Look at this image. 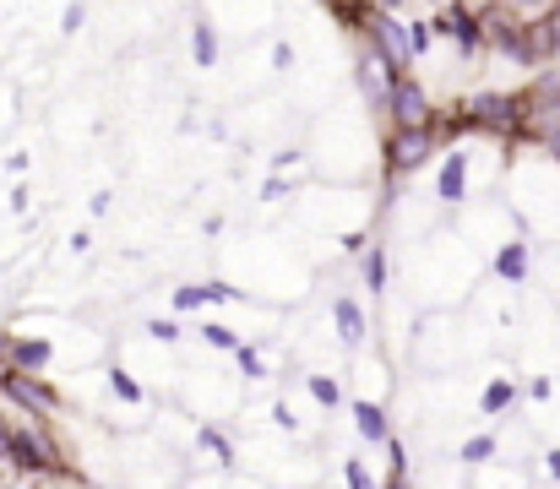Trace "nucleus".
Segmentation results:
<instances>
[{"label":"nucleus","instance_id":"obj_31","mask_svg":"<svg viewBox=\"0 0 560 489\" xmlns=\"http://www.w3.org/2000/svg\"><path fill=\"white\" fill-rule=\"evenodd\" d=\"M5 452H11V424L0 419V463H5Z\"/></svg>","mask_w":560,"mask_h":489},{"label":"nucleus","instance_id":"obj_23","mask_svg":"<svg viewBox=\"0 0 560 489\" xmlns=\"http://www.w3.org/2000/svg\"><path fill=\"white\" fill-rule=\"evenodd\" d=\"M490 452H495V441H490V435H474V441L463 446V463H485Z\"/></svg>","mask_w":560,"mask_h":489},{"label":"nucleus","instance_id":"obj_27","mask_svg":"<svg viewBox=\"0 0 560 489\" xmlns=\"http://www.w3.org/2000/svg\"><path fill=\"white\" fill-rule=\"evenodd\" d=\"M545 479H550V485H560V446H550V452H545Z\"/></svg>","mask_w":560,"mask_h":489},{"label":"nucleus","instance_id":"obj_5","mask_svg":"<svg viewBox=\"0 0 560 489\" xmlns=\"http://www.w3.org/2000/svg\"><path fill=\"white\" fill-rule=\"evenodd\" d=\"M16 375H38L49 359H55V348L44 342V337H5V353H0Z\"/></svg>","mask_w":560,"mask_h":489},{"label":"nucleus","instance_id":"obj_11","mask_svg":"<svg viewBox=\"0 0 560 489\" xmlns=\"http://www.w3.org/2000/svg\"><path fill=\"white\" fill-rule=\"evenodd\" d=\"M490 267H495V278H501V283H523V278H528V245H523V240L501 245Z\"/></svg>","mask_w":560,"mask_h":489},{"label":"nucleus","instance_id":"obj_7","mask_svg":"<svg viewBox=\"0 0 560 489\" xmlns=\"http://www.w3.org/2000/svg\"><path fill=\"white\" fill-rule=\"evenodd\" d=\"M435 27H446V33L457 38V49H463V55H479V44H485L479 16H474V11H463V5H446V11L435 16Z\"/></svg>","mask_w":560,"mask_h":489},{"label":"nucleus","instance_id":"obj_8","mask_svg":"<svg viewBox=\"0 0 560 489\" xmlns=\"http://www.w3.org/2000/svg\"><path fill=\"white\" fill-rule=\"evenodd\" d=\"M435 196H441L446 207H457V201L468 196V159H463V153H446L441 174H435Z\"/></svg>","mask_w":560,"mask_h":489},{"label":"nucleus","instance_id":"obj_30","mask_svg":"<svg viewBox=\"0 0 560 489\" xmlns=\"http://www.w3.org/2000/svg\"><path fill=\"white\" fill-rule=\"evenodd\" d=\"M272 66H278V71L294 66V49H289V44H272Z\"/></svg>","mask_w":560,"mask_h":489},{"label":"nucleus","instance_id":"obj_16","mask_svg":"<svg viewBox=\"0 0 560 489\" xmlns=\"http://www.w3.org/2000/svg\"><path fill=\"white\" fill-rule=\"evenodd\" d=\"M512 403H517V381H506V375H495V381L485 386V397H479L485 414H501V408H512Z\"/></svg>","mask_w":560,"mask_h":489},{"label":"nucleus","instance_id":"obj_33","mask_svg":"<svg viewBox=\"0 0 560 489\" xmlns=\"http://www.w3.org/2000/svg\"><path fill=\"white\" fill-rule=\"evenodd\" d=\"M392 489H408V474H392Z\"/></svg>","mask_w":560,"mask_h":489},{"label":"nucleus","instance_id":"obj_4","mask_svg":"<svg viewBox=\"0 0 560 489\" xmlns=\"http://www.w3.org/2000/svg\"><path fill=\"white\" fill-rule=\"evenodd\" d=\"M463 115H468L474 126H485V131H506V126H517V104H512L506 93H474V98L463 104Z\"/></svg>","mask_w":560,"mask_h":489},{"label":"nucleus","instance_id":"obj_9","mask_svg":"<svg viewBox=\"0 0 560 489\" xmlns=\"http://www.w3.org/2000/svg\"><path fill=\"white\" fill-rule=\"evenodd\" d=\"M218 300H240L229 283H180L175 289V311L190 316V311H201V305H218Z\"/></svg>","mask_w":560,"mask_h":489},{"label":"nucleus","instance_id":"obj_29","mask_svg":"<svg viewBox=\"0 0 560 489\" xmlns=\"http://www.w3.org/2000/svg\"><path fill=\"white\" fill-rule=\"evenodd\" d=\"M82 22H88V11H82V5H71V11H66V16H60V27H66V33H77V27H82Z\"/></svg>","mask_w":560,"mask_h":489},{"label":"nucleus","instance_id":"obj_10","mask_svg":"<svg viewBox=\"0 0 560 489\" xmlns=\"http://www.w3.org/2000/svg\"><path fill=\"white\" fill-rule=\"evenodd\" d=\"M332 326H338L343 348H360V342H365V311H360L349 294H338V300H332Z\"/></svg>","mask_w":560,"mask_h":489},{"label":"nucleus","instance_id":"obj_14","mask_svg":"<svg viewBox=\"0 0 560 489\" xmlns=\"http://www.w3.org/2000/svg\"><path fill=\"white\" fill-rule=\"evenodd\" d=\"M545 16V27L534 33V55L539 60H560V5L556 11H539Z\"/></svg>","mask_w":560,"mask_h":489},{"label":"nucleus","instance_id":"obj_25","mask_svg":"<svg viewBox=\"0 0 560 489\" xmlns=\"http://www.w3.org/2000/svg\"><path fill=\"white\" fill-rule=\"evenodd\" d=\"M528 397H534V403H550V397H556V381H550V375L528 381Z\"/></svg>","mask_w":560,"mask_h":489},{"label":"nucleus","instance_id":"obj_2","mask_svg":"<svg viewBox=\"0 0 560 489\" xmlns=\"http://www.w3.org/2000/svg\"><path fill=\"white\" fill-rule=\"evenodd\" d=\"M5 463H16L22 474H55V452H49V441H44L38 424H11V452H5Z\"/></svg>","mask_w":560,"mask_h":489},{"label":"nucleus","instance_id":"obj_24","mask_svg":"<svg viewBox=\"0 0 560 489\" xmlns=\"http://www.w3.org/2000/svg\"><path fill=\"white\" fill-rule=\"evenodd\" d=\"M234 359H240V370H245V375H267V364H261V353H256V348H234Z\"/></svg>","mask_w":560,"mask_h":489},{"label":"nucleus","instance_id":"obj_1","mask_svg":"<svg viewBox=\"0 0 560 489\" xmlns=\"http://www.w3.org/2000/svg\"><path fill=\"white\" fill-rule=\"evenodd\" d=\"M386 104H392V120H397V131H424V126H430V93H424L413 77H392V88H386Z\"/></svg>","mask_w":560,"mask_h":489},{"label":"nucleus","instance_id":"obj_26","mask_svg":"<svg viewBox=\"0 0 560 489\" xmlns=\"http://www.w3.org/2000/svg\"><path fill=\"white\" fill-rule=\"evenodd\" d=\"M272 419H278L283 430H300V419H294V408H289V403H272Z\"/></svg>","mask_w":560,"mask_h":489},{"label":"nucleus","instance_id":"obj_34","mask_svg":"<svg viewBox=\"0 0 560 489\" xmlns=\"http://www.w3.org/2000/svg\"><path fill=\"white\" fill-rule=\"evenodd\" d=\"M0 489H27V485H0Z\"/></svg>","mask_w":560,"mask_h":489},{"label":"nucleus","instance_id":"obj_18","mask_svg":"<svg viewBox=\"0 0 560 489\" xmlns=\"http://www.w3.org/2000/svg\"><path fill=\"white\" fill-rule=\"evenodd\" d=\"M365 283H371L375 300L386 294V251H371V256H365Z\"/></svg>","mask_w":560,"mask_h":489},{"label":"nucleus","instance_id":"obj_13","mask_svg":"<svg viewBox=\"0 0 560 489\" xmlns=\"http://www.w3.org/2000/svg\"><path fill=\"white\" fill-rule=\"evenodd\" d=\"M190 60L207 71V66H218V33H212V22H196L190 27Z\"/></svg>","mask_w":560,"mask_h":489},{"label":"nucleus","instance_id":"obj_19","mask_svg":"<svg viewBox=\"0 0 560 489\" xmlns=\"http://www.w3.org/2000/svg\"><path fill=\"white\" fill-rule=\"evenodd\" d=\"M109 386H115V397H120V403H142V386H137L120 364H109Z\"/></svg>","mask_w":560,"mask_h":489},{"label":"nucleus","instance_id":"obj_17","mask_svg":"<svg viewBox=\"0 0 560 489\" xmlns=\"http://www.w3.org/2000/svg\"><path fill=\"white\" fill-rule=\"evenodd\" d=\"M305 386H311V397H316L322 408H338V403H343V381H338V375H311Z\"/></svg>","mask_w":560,"mask_h":489},{"label":"nucleus","instance_id":"obj_35","mask_svg":"<svg viewBox=\"0 0 560 489\" xmlns=\"http://www.w3.org/2000/svg\"><path fill=\"white\" fill-rule=\"evenodd\" d=\"M0 353H5V337H0ZM0 370H5V364H0Z\"/></svg>","mask_w":560,"mask_h":489},{"label":"nucleus","instance_id":"obj_3","mask_svg":"<svg viewBox=\"0 0 560 489\" xmlns=\"http://www.w3.org/2000/svg\"><path fill=\"white\" fill-rule=\"evenodd\" d=\"M0 392L11 403H22L27 414H55L60 408V392H49L38 375H16V370H0Z\"/></svg>","mask_w":560,"mask_h":489},{"label":"nucleus","instance_id":"obj_12","mask_svg":"<svg viewBox=\"0 0 560 489\" xmlns=\"http://www.w3.org/2000/svg\"><path fill=\"white\" fill-rule=\"evenodd\" d=\"M392 77H397V71H392V66H386L381 55H365V60H360V88L371 93L375 104L386 98V88H392Z\"/></svg>","mask_w":560,"mask_h":489},{"label":"nucleus","instance_id":"obj_22","mask_svg":"<svg viewBox=\"0 0 560 489\" xmlns=\"http://www.w3.org/2000/svg\"><path fill=\"white\" fill-rule=\"evenodd\" d=\"M201 342H207V348H223V353H234V348H240L229 326H201Z\"/></svg>","mask_w":560,"mask_h":489},{"label":"nucleus","instance_id":"obj_28","mask_svg":"<svg viewBox=\"0 0 560 489\" xmlns=\"http://www.w3.org/2000/svg\"><path fill=\"white\" fill-rule=\"evenodd\" d=\"M153 337H159V342H180V326L175 322H153Z\"/></svg>","mask_w":560,"mask_h":489},{"label":"nucleus","instance_id":"obj_32","mask_svg":"<svg viewBox=\"0 0 560 489\" xmlns=\"http://www.w3.org/2000/svg\"><path fill=\"white\" fill-rule=\"evenodd\" d=\"M545 142H550V148L560 153V120H550V126H545Z\"/></svg>","mask_w":560,"mask_h":489},{"label":"nucleus","instance_id":"obj_20","mask_svg":"<svg viewBox=\"0 0 560 489\" xmlns=\"http://www.w3.org/2000/svg\"><path fill=\"white\" fill-rule=\"evenodd\" d=\"M196 441H201V446H207V452H212L223 468H234V452H229V441H223L218 430H196Z\"/></svg>","mask_w":560,"mask_h":489},{"label":"nucleus","instance_id":"obj_6","mask_svg":"<svg viewBox=\"0 0 560 489\" xmlns=\"http://www.w3.org/2000/svg\"><path fill=\"white\" fill-rule=\"evenodd\" d=\"M430 153H435V131L430 126L424 131H397V142H392V174H413Z\"/></svg>","mask_w":560,"mask_h":489},{"label":"nucleus","instance_id":"obj_15","mask_svg":"<svg viewBox=\"0 0 560 489\" xmlns=\"http://www.w3.org/2000/svg\"><path fill=\"white\" fill-rule=\"evenodd\" d=\"M354 424H360V435H365V441H386V435H392V430H386V414L375 408L371 397H360V403H354Z\"/></svg>","mask_w":560,"mask_h":489},{"label":"nucleus","instance_id":"obj_21","mask_svg":"<svg viewBox=\"0 0 560 489\" xmlns=\"http://www.w3.org/2000/svg\"><path fill=\"white\" fill-rule=\"evenodd\" d=\"M343 479H349V489H375V474L360 463V457H349V463H343Z\"/></svg>","mask_w":560,"mask_h":489}]
</instances>
